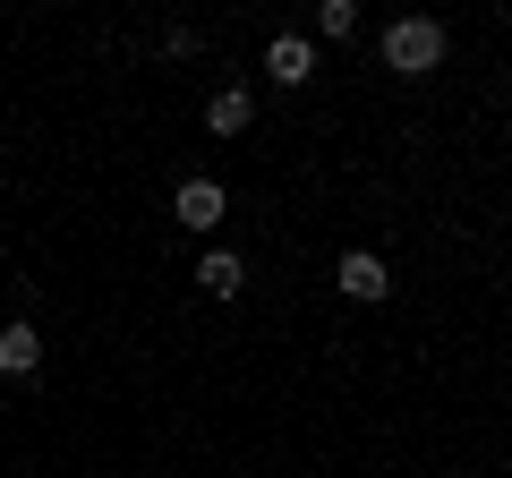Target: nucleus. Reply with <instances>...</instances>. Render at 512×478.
<instances>
[{
	"label": "nucleus",
	"mask_w": 512,
	"mask_h": 478,
	"mask_svg": "<svg viewBox=\"0 0 512 478\" xmlns=\"http://www.w3.org/2000/svg\"><path fill=\"white\" fill-rule=\"evenodd\" d=\"M248 120H256V94L248 86H214V94H205V129H214V137H239Z\"/></svg>",
	"instance_id": "7"
},
{
	"label": "nucleus",
	"mask_w": 512,
	"mask_h": 478,
	"mask_svg": "<svg viewBox=\"0 0 512 478\" xmlns=\"http://www.w3.org/2000/svg\"><path fill=\"white\" fill-rule=\"evenodd\" d=\"M333 291L359 299V308H376V299L393 291V265H384L376 248H342V257H333Z\"/></svg>",
	"instance_id": "2"
},
{
	"label": "nucleus",
	"mask_w": 512,
	"mask_h": 478,
	"mask_svg": "<svg viewBox=\"0 0 512 478\" xmlns=\"http://www.w3.org/2000/svg\"><path fill=\"white\" fill-rule=\"evenodd\" d=\"M316 35L350 43V35H359V0H316Z\"/></svg>",
	"instance_id": "8"
},
{
	"label": "nucleus",
	"mask_w": 512,
	"mask_h": 478,
	"mask_svg": "<svg viewBox=\"0 0 512 478\" xmlns=\"http://www.w3.org/2000/svg\"><path fill=\"white\" fill-rule=\"evenodd\" d=\"M35 368H43V333L26 325V316H9V325H0V376H9V385H26Z\"/></svg>",
	"instance_id": "5"
},
{
	"label": "nucleus",
	"mask_w": 512,
	"mask_h": 478,
	"mask_svg": "<svg viewBox=\"0 0 512 478\" xmlns=\"http://www.w3.org/2000/svg\"><path fill=\"white\" fill-rule=\"evenodd\" d=\"M171 214L188 222V231H222V214H231V197H222V180H180V197H171Z\"/></svg>",
	"instance_id": "4"
},
{
	"label": "nucleus",
	"mask_w": 512,
	"mask_h": 478,
	"mask_svg": "<svg viewBox=\"0 0 512 478\" xmlns=\"http://www.w3.org/2000/svg\"><path fill=\"white\" fill-rule=\"evenodd\" d=\"M197 291H205V299H239V291H248L239 248H205V257H197Z\"/></svg>",
	"instance_id": "6"
},
{
	"label": "nucleus",
	"mask_w": 512,
	"mask_h": 478,
	"mask_svg": "<svg viewBox=\"0 0 512 478\" xmlns=\"http://www.w3.org/2000/svg\"><path fill=\"white\" fill-rule=\"evenodd\" d=\"M384 69H393V77L444 69V26L436 18H393V26H384Z\"/></svg>",
	"instance_id": "1"
},
{
	"label": "nucleus",
	"mask_w": 512,
	"mask_h": 478,
	"mask_svg": "<svg viewBox=\"0 0 512 478\" xmlns=\"http://www.w3.org/2000/svg\"><path fill=\"white\" fill-rule=\"evenodd\" d=\"M265 77H274L282 94H299L316 77V43L308 35H274V43H265Z\"/></svg>",
	"instance_id": "3"
}]
</instances>
